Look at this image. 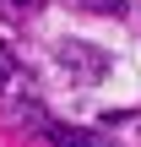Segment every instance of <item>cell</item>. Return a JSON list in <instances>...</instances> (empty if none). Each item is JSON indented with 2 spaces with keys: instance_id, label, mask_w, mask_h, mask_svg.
<instances>
[{
  "instance_id": "3",
  "label": "cell",
  "mask_w": 141,
  "mask_h": 147,
  "mask_svg": "<svg viewBox=\"0 0 141 147\" xmlns=\"http://www.w3.org/2000/svg\"><path fill=\"white\" fill-rule=\"evenodd\" d=\"M38 5H43V0H0V16H5V22H27Z\"/></svg>"
},
{
  "instance_id": "5",
  "label": "cell",
  "mask_w": 141,
  "mask_h": 147,
  "mask_svg": "<svg viewBox=\"0 0 141 147\" xmlns=\"http://www.w3.org/2000/svg\"><path fill=\"white\" fill-rule=\"evenodd\" d=\"M5 76H11V60H5V49H0V87H5Z\"/></svg>"
},
{
  "instance_id": "1",
  "label": "cell",
  "mask_w": 141,
  "mask_h": 147,
  "mask_svg": "<svg viewBox=\"0 0 141 147\" xmlns=\"http://www.w3.org/2000/svg\"><path fill=\"white\" fill-rule=\"evenodd\" d=\"M16 120H22V125H33V131H38L49 147H125V142H114V136L87 131V125H65V120H54L49 109H38V104H27Z\"/></svg>"
},
{
  "instance_id": "2",
  "label": "cell",
  "mask_w": 141,
  "mask_h": 147,
  "mask_svg": "<svg viewBox=\"0 0 141 147\" xmlns=\"http://www.w3.org/2000/svg\"><path fill=\"white\" fill-rule=\"evenodd\" d=\"M92 44H60V65L71 76H98L103 71V55H87Z\"/></svg>"
},
{
  "instance_id": "4",
  "label": "cell",
  "mask_w": 141,
  "mask_h": 147,
  "mask_svg": "<svg viewBox=\"0 0 141 147\" xmlns=\"http://www.w3.org/2000/svg\"><path fill=\"white\" fill-rule=\"evenodd\" d=\"M87 11H114V16H125V0H82Z\"/></svg>"
}]
</instances>
